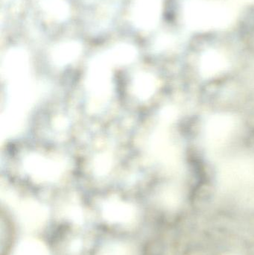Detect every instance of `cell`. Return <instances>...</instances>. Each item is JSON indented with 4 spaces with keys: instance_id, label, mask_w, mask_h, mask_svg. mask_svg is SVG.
Wrapping results in <instances>:
<instances>
[{
    "instance_id": "cell-1",
    "label": "cell",
    "mask_w": 254,
    "mask_h": 255,
    "mask_svg": "<svg viewBox=\"0 0 254 255\" xmlns=\"http://www.w3.org/2000/svg\"><path fill=\"white\" fill-rule=\"evenodd\" d=\"M182 9L186 26L196 31L225 29L237 16L236 6L222 0H186Z\"/></svg>"
},
{
    "instance_id": "cell-2",
    "label": "cell",
    "mask_w": 254,
    "mask_h": 255,
    "mask_svg": "<svg viewBox=\"0 0 254 255\" xmlns=\"http://www.w3.org/2000/svg\"><path fill=\"white\" fill-rule=\"evenodd\" d=\"M221 187L241 203L254 206V158L240 157L226 162L219 171Z\"/></svg>"
},
{
    "instance_id": "cell-3",
    "label": "cell",
    "mask_w": 254,
    "mask_h": 255,
    "mask_svg": "<svg viewBox=\"0 0 254 255\" xmlns=\"http://www.w3.org/2000/svg\"><path fill=\"white\" fill-rule=\"evenodd\" d=\"M164 0H134L131 7V19L136 28L152 31L161 19Z\"/></svg>"
},
{
    "instance_id": "cell-4",
    "label": "cell",
    "mask_w": 254,
    "mask_h": 255,
    "mask_svg": "<svg viewBox=\"0 0 254 255\" xmlns=\"http://www.w3.org/2000/svg\"><path fill=\"white\" fill-rule=\"evenodd\" d=\"M234 127V120L229 115H219L213 117L206 127V136L213 145L223 144L229 137Z\"/></svg>"
},
{
    "instance_id": "cell-5",
    "label": "cell",
    "mask_w": 254,
    "mask_h": 255,
    "mask_svg": "<svg viewBox=\"0 0 254 255\" xmlns=\"http://www.w3.org/2000/svg\"><path fill=\"white\" fill-rule=\"evenodd\" d=\"M228 66V61L225 55L215 49L204 52L200 60V72L206 78L219 74Z\"/></svg>"
},
{
    "instance_id": "cell-6",
    "label": "cell",
    "mask_w": 254,
    "mask_h": 255,
    "mask_svg": "<svg viewBox=\"0 0 254 255\" xmlns=\"http://www.w3.org/2000/svg\"><path fill=\"white\" fill-rule=\"evenodd\" d=\"M43 13L52 20L63 22L70 15V7L67 0H40Z\"/></svg>"
},
{
    "instance_id": "cell-7",
    "label": "cell",
    "mask_w": 254,
    "mask_h": 255,
    "mask_svg": "<svg viewBox=\"0 0 254 255\" xmlns=\"http://www.w3.org/2000/svg\"><path fill=\"white\" fill-rule=\"evenodd\" d=\"M176 41L175 37L171 34H162L157 40V45L160 48H167L173 46Z\"/></svg>"
},
{
    "instance_id": "cell-8",
    "label": "cell",
    "mask_w": 254,
    "mask_h": 255,
    "mask_svg": "<svg viewBox=\"0 0 254 255\" xmlns=\"http://www.w3.org/2000/svg\"><path fill=\"white\" fill-rule=\"evenodd\" d=\"M237 2H241V3H253L254 2V0H235Z\"/></svg>"
}]
</instances>
